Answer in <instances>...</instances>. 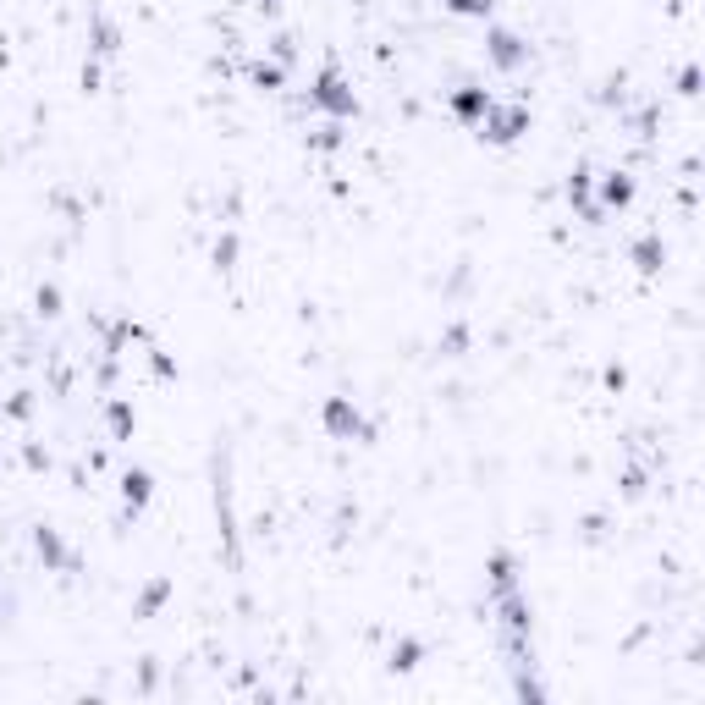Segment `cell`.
<instances>
[{"label":"cell","mask_w":705,"mask_h":705,"mask_svg":"<svg viewBox=\"0 0 705 705\" xmlns=\"http://www.w3.org/2000/svg\"><path fill=\"white\" fill-rule=\"evenodd\" d=\"M320 100L336 105V110H352V100L342 94V83H336V78H320Z\"/></svg>","instance_id":"obj_1"},{"label":"cell","mask_w":705,"mask_h":705,"mask_svg":"<svg viewBox=\"0 0 705 705\" xmlns=\"http://www.w3.org/2000/svg\"><path fill=\"white\" fill-rule=\"evenodd\" d=\"M127 496L144 501V496H149V479H144V474H132V479H127Z\"/></svg>","instance_id":"obj_5"},{"label":"cell","mask_w":705,"mask_h":705,"mask_svg":"<svg viewBox=\"0 0 705 705\" xmlns=\"http://www.w3.org/2000/svg\"><path fill=\"white\" fill-rule=\"evenodd\" d=\"M628 193H634L628 177H606V199H612V204H628Z\"/></svg>","instance_id":"obj_3"},{"label":"cell","mask_w":705,"mask_h":705,"mask_svg":"<svg viewBox=\"0 0 705 705\" xmlns=\"http://www.w3.org/2000/svg\"><path fill=\"white\" fill-rule=\"evenodd\" d=\"M491 44H496V61H501V66H513V61H518V50H513L518 39H513V33H496Z\"/></svg>","instance_id":"obj_2"},{"label":"cell","mask_w":705,"mask_h":705,"mask_svg":"<svg viewBox=\"0 0 705 705\" xmlns=\"http://www.w3.org/2000/svg\"><path fill=\"white\" fill-rule=\"evenodd\" d=\"M331 424H336V430H358V414H348L342 402H331Z\"/></svg>","instance_id":"obj_4"},{"label":"cell","mask_w":705,"mask_h":705,"mask_svg":"<svg viewBox=\"0 0 705 705\" xmlns=\"http://www.w3.org/2000/svg\"><path fill=\"white\" fill-rule=\"evenodd\" d=\"M457 11H491V0H452Z\"/></svg>","instance_id":"obj_6"}]
</instances>
